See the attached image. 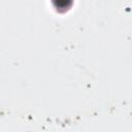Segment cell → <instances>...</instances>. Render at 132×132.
I'll return each instance as SVG.
<instances>
[{
	"label": "cell",
	"mask_w": 132,
	"mask_h": 132,
	"mask_svg": "<svg viewBox=\"0 0 132 132\" xmlns=\"http://www.w3.org/2000/svg\"><path fill=\"white\" fill-rule=\"evenodd\" d=\"M53 3L57 9L64 10V9H67L71 5L72 0H53Z\"/></svg>",
	"instance_id": "1"
}]
</instances>
